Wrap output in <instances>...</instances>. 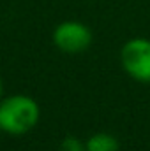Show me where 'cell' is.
I'll use <instances>...</instances> for the list:
<instances>
[{
	"mask_svg": "<svg viewBox=\"0 0 150 151\" xmlns=\"http://www.w3.org/2000/svg\"><path fill=\"white\" fill-rule=\"evenodd\" d=\"M41 118L39 104L28 95H9L0 100V130L9 135H25Z\"/></svg>",
	"mask_w": 150,
	"mask_h": 151,
	"instance_id": "obj_1",
	"label": "cell"
},
{
	"mask_svg": "<svg viewBox=\"0 0 150 151\" xmlns=\"http://www.w3.org/2000/svg\"><path fill=\"white\" fill-rule=\"evenodd\" d=\"M120 63L134 81L150 83V39H129L120 49Z\"/></svg>",
	"mask_w": 150,
	"mask_h": 151,
	"instance_id": "obj_2",
	"label": "cell"
},
{
	"mask_svg": "<svg viewBox=\"0 0 150 151\" xmlns=\"http://www.w3.org/2000/svg\"><path fill=\"white\" fill-rule=\"evenodd\" d=\"M92 39H94L92 30L85 23L74 19L62 21L53 30V44L62 53H69V55H78L87 51L92 44Z\"/></svg>",
	"mask_w": 150,
	"mask_h": 151,
	"instance_id": "obj_3",
	"label": "cell"
},
{
	"mask_svg": "<svg viewBox=\"0 0 150 151\" xmlns=\"http://www.w3.org/2000/svg\"><path fill=\"white\" fill-rule=\"evenodd\" d=\"M87 151H118L120 144L117 137L108 132H97L85 141Z\"/></svg>",
	"mask_w": 150,
	"mask_h": 151,
	"instance_id": "obj_4",
	"label": "cell"
},
{
	"mask_svg": "<svg viewBox=\"0 0 150 151\" xmlns=\"http://www.w3.org/2000/svg\"><path fill=\"white\" fill-rule=\"evenodd\" d=\"M58 151H87V146L83 141H79L78 137H66L60 146H58Z\"/></svg>",
	"mask_w": 150,
	"mask_h": 151,
	"instance_id": "obj_5",
	"label": "cell"
},
{
	"mask_svg": "<svg viewBox=\"0 0 150 151\" xmlns=\"http://www.w3.org/2000/svg\"><path fill=\"white\" fill-rule=\"evenodd\" d=\"M2 93H4V83H2V79H0V100H2Z\"/></svg>",
	"mask_w": 150,
	"mask_h": 151,
	"instance_id": "obj_6",
	"label": "cell"
}]
</instances>
